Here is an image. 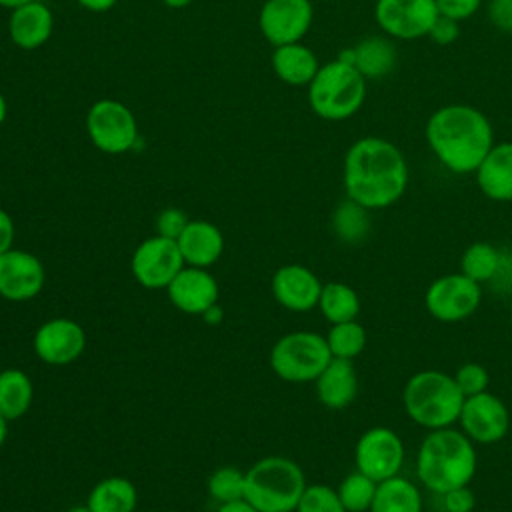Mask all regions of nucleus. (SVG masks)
I'll list each match as a JSON object with an SVG mask.
<instances>
[{
    "label": "nucleus",
    "mask_w": 512,
    "mask_h": 512,
    "mask_svg": "<svg viewBox=\"0 0 512 512\" xmlns=\"http://www.w3.org/2000/svg\"><path fill=\"white\" fill-rule=\"evenodd\" d=\"M504 266V254L490 242H472L460 256V272L478 284L498 278Z\"/></svg>",
    "instance_id": "29"
},
{
    "label": "nucleus",
    "mask_w": 512,
    "mask_h": 512,
    "mask_svg": "<svg viewBox=\"0 0 512 512\" xmlns=\"http://www.w3.org/2000/svg\"><path fill=\"white\" fill-rule=\"evenodd\" d=\"M202 318H204V322H208V324H216V322L222 320V308L216 304V306H212L210 310H206V312L202 314Z\"/></svg>",
    "instance_id": "44"
},
{
    "label": "nucleus",
    "mask_w": 512,
    "mask_h": 512,
    "mask_svg": "<svg viewBox=\"0 0 512 512\" xmlns=\"http://www.w3.org/2000/svg\"><path fill=\"white\" fill-rule=\"evenodd\" d=\"M86 132L104 154H124L138 140V124L132 110L112 98L94 102L86 114Z\"/></svg>",
    "instance_id": "9"
},
{
    "label": "nucleus",
    "mask_w": 512,
    "mask_h": 512,
    "mask_svg": "<svg viewBox=\"0 0 512 512\" xmlns=\"http://www.w3.org/2000/svg\"><path fill=\"white\" fill-rule=\"evenodd\" d=\"M508 312H510V322H512V296H510V304H508Z\"/></svg>",
    "instance_id": "50"
},
{
    "label": "nucleus",
    "mask_w": 512,
    "mask_h": 512,
    "mask_svg": "<svg viewBox=\"0 0 512 512\" xmlns=\"http://www.w3.org/2000/svg\"><path fill=\"white\" fill-rule=\"evenodd\" d=\"M170 304L188 314L202 316L206 310L218 304L220 286L210 268L184 266L166 288Z\"/></svg>",
    "instance_id": "17"
},
{
    "label": "nucleus",
    "mask_w": 512,
    "mask_h": 512,
    "mask_svg": "<svg viewBox=\"0 0 512 512\" xmlns=\"http://www.w3.org/2000/svg\"><path fill=\"white\" fill-rule=\"evenodd\" d=\"M188 220H190V218L186 216L184 210L174 208V206L164 208V210H160L158 216H156V234H160V236H164V238L176 240V238L182 234V230L186 228Z\"/></svg>",
    "instance_id": "36"
},
{
    "label": "nucleus",
    "mask_w": 512,
    "mask_h": 512,
    "mask_svg": "<svg viewBox=\"0 0 512 512\" xmlns=\"http://www.w3.org/2000/svg\"><path fill=\"white\" fill-rule=\"evenodd\" d=\"M438 16L436 0H376L374 4L378 28L394 40L428 36Z\"/></svg>",
    "instance_id": "13"
},
{
    "label": "nucleus",
    "mask_w": 512,
    "mask_h": 512,
    "mask_svg": "<svg viewBox=\"0 0 512 512\" xmlns=\"http://www.w3.org/2000/svg\"><path fill=\"white\" fill-rule=\"evenodd\" d=\"M482 304V284L474 282L466 274L452 272L432 280L424 292L426 312L446 324L462 322L470 318Z\"/></svg>",
    "instance_id": "8"
},
{
    "label": "nucleus",
    "mask_w": 512,
    "mask_h": 512,
    "mask_svg": "<svg viewBox=\"0 0 512 512\" xmlns=\"http://www.w3.org/2000/svg\"><path fill=\"white\" fill-rule=\"evenodd\" d=\"M34 400L32 378L20 368L0 370V414L14 422L22 418Z\"/></svg>",
    "instance_id": "27"
},
{
    "label": "nucleus",
    "mask_w": 512,
    "mask_h": 512,
    "mask_svg": "<svg viewBox=\"0 0 512 512\" xmlns=\"http://www.w3.org/2000/svg\"><path fill=\"white\" fill-rule=\"evenodd\" d=\"M270 62L274 74L288 86H308L320 68L316 54L302 42L276 46Z\"/></svg>",
    "instance_id": "24"
},
{
    "label": "nucleus",
    "mask_w": 512,
    "mask_h": 512,
    "mask_svg": "<svg viewBox=\"0 0 512 512\" xmlns=\"http://www.w3.org/2000/svg\"><path fill=\"white\" fill-rule=\"evenodd\" d=\"M118 0H78V4L90 12H106L110 10Z\"/></svg>",
    "instance_id": "43"
},
{
    "label": "nucleus",
    "mask_w": 512,
    "mask_h": 512,
    "mask_svg": "<svg viewBox=\"0 0 512 512\" xmlns=\"http://www.w3.org/2000/svg\"><path fill=\"white\" fill-rule=\"evenodd\" d=\"M310 0H266L260 8L258 26L262 36L276 48L300 42L312 26Z\"/></svg>",
    "instance_id": "15"
},
{
    "label": "nucleus",
    "mask_w": 512,
    "mask_h": 512,
    "mask_svg": "<svg viewBox=\"0 0 512 512\" xmlns=\"http://www.w3.org/2000/svg\"><path fill=\"white\" fill-rule=\"evenodd\" d=\"M46 284L42 260L22 248L0 254V298L8 302L34 300Z\"/></svg>",
    "instance_id": "16"
},
{
    "label": "nucleus",
    "mask_w": 512,
    "mask_h": 512,
    "mask_svg": "<svg viewBox=\"0 0 512 512\" xmlns=\"http://www.w3.org/2000/svg\"><path fill=\"white\" fill-rule=\"evenodd\" d=\"M28 2H32V0H0V6H2V8H10V10H14V8L24 6V4H28Z\"/></svg>",
    "instance_id": "46"
},
{
    "label": "nucleus",
    "mask_w": 512,
    "mask_h": 512,
    "mask_svg": "<svg viewBox=\"0 0 512 512\" xmlns=\"http://www.w3.org/2000/svg\"><path fill=\"white\" fill-rule=\"evenodd\" d=\"M440 498H442L444 512H472L476 506V494L472 492L470 484L452 488L440 494Z\"/></svg>",
    "instance_id": "38"
},
{
    "label": "nucleus",
    "mask_w": 512,
    "mask_h": 512,
    "mask_svg": "<svg viewBox=\"0 0 512 512\" xmlns=\"http://www.w3.org/2000/svg\"><path fill=\"white\" fill-rule=\"evenodd\" d=\"M272 372L290 384L314 382L332 360L326 336L312 330H294L280 336L270 348Z\"/></svg>",
    "instance_id": "7"
},
{
    "label": "nucleus",
    "mask_w": 512,
    "mask_h": 512,
    "mask_svg": "<svg viewBox=\"0 0 512 512\" xmlns=\"http://www.w3.org/2000/svg\"><path fill=\"white\" fill-rule=\"evenodd\" d=\"M54 30V16L50 8L38 0L12 10L8 20V34L22 50H36L48 42Z\"/></svg>",
    "instance_id": "23"
},
{
    "label": "nucleus",
    "mask_w": 512,
    "mask_h": 512,
    "mask_svg": "<svg viewBox=\"0 0 512 512\" xmlns=\"http://www.w3.org/2000/svg\"><path fill=\"white\" fill-rule=\"evenodd\" d=\"M336 58L352 64L366 80L386 78L398 64V50L390 36H368L344 48Z\"/></svg>",
    "instance_id": "19"
},
{
    "label": "nucleus",
    "mask_w": 512,
    "mask_h": 512,
    "mask_svg": "<svg viewBox=\"0 0 512 512\" xmlns=\"http://www.w3.org/2000/svg\"><path fill=\"white\" fill-rule=\"evenodd\" d=\"M6 114H8V104H6V98H4V96H2V92H0V126L4 124Z\"/></svg>",
    "instance_id": "48"
},
{
    "label": "nucleus",
    "mask_w": 512,
    "mask_h": 512,
    "mask_svg": "<svg viewBox=\"0 0 512 512\" xmlns=\"http://www.w3.org/2000/svg\"><path fill=\"white\" fill-rule=\"evenodd\" d=\"M184 266L176 240L160 234L142 240L130 258V272L134 280L148 290H166Z\"/></svg>",
    "instance_id": "11"
},
{
    "label": "nucleus",
    "mask_w": 512,
    "mask_h": 512,
    "mask_svg": "<svg viewBox=\"0 0 512 512\" xmlns=\"http://www.w3.org/2000/svg\"><path fill=\"white\" fill-rule=\"evenodd\" d=\"M474 176L486 198L494 202H512V140L494 142Z\"/></svg>",
    "instance_id": "22"
},
{
    "label": "nucleus",
    "mask_w": 512,
    "mask_h": 512,
    "mask_svg": "<svg viewBox=\"0 0 512 512\" xmlns=\"http://www.w3.org/2000/svg\"><path fill=\"white\" fill-rule=\"evenodd\" d=\"M184 264L210 268L214 266L224 252V234L222 230L208 220H188L182 234L176 238Z\"/></svg>",
    "instance_id": "20"
},
{
    "label": "nucleus",
    "mask_w": 512,
    "mask_h": 512,
    "mask_svg": "<svg viewBox=\"0 0 512 512\" xmlns=\"http://www.w3.org/2000/svg\"><path fill=\"white\" fill-rule=\"evenodd\" d=\"M168 8H184V6H188L192 0H162Z\"/></svg>",
    "instance_id": "47"
},
{
    "label": "nucleus",
    "mask_w": 512,
    "mask_h": 512,
    "mask_svg": "<svg viewBox=\"0 0 512 512\" xmlns=\"http://www.w3.org/2000/svg\"><path fill=\"white\" fill-rule=\"evenodd\" d=\"M478 470L476 444L454 426L428 430L416 452L418 482L440 496L452 488L468 486Z\"/></svg>",
    "instance_id": "3"
},
{
    "label": "nucleus",
    "mask_w": 512,
    "mask_h": 512,
    "mask_svg": "<svg viewBox=\"0 0 512 512\" xmlns=\"http://www.w3.org/2000/svg\"><path fill=\"white\" fill-rule=\"evenodd\" d=\"M330 224L338 240L346 244H358L370 232V226H372L370 210L350 198H344L342 202L336 204Z\"/></svg>",
    "instance_id": "30"
},
{
    "label": "nucleus",
    "mask_w": 512,
    "mask_h": 512,
    "mask_svg": "<svg viewBox=\"0 0 512 512\" xmlns=\"http://www.w3.org/2000/svg\"><path fill=\"white\" fill-rule=\"evenodd\" d=\"M322 280L304 264H282L270 280L274 300L290 312H310L318 306Z\"/></svg>",
    "instance_id": "18"
},
{
    "label": "nucleus",
    "mask_w": 512,
    "mask_h": 512,
    "mask_svg": "<svg viewBox=\"0 0 512 512\" xmlns=\"http://www.w3.org/2000/svg\"><path fill=\"white\" fill-rule=\"evenodd\" d=\"M244 488H246V470H240L236 466L216 468L206 482V490L210 498L218 504L244 498Z\"/></svg>",
    "instance_id": "33"
},
{
    "label": "nucleus",
    "mask_w": 512,
    "mask_h": 512,
    "mask_svg": "<svg viewBox=\"0 0 512 512\" xmlns=\"http://www.w3.org/2000/svg\"><path fill=\"white\" fill-rule=\"evenodd\" d=\"M376 486V480L354 468L340 480L336 492L346 512H368L376 494Z\"/></svg>",
    "instance_id": "32"
},
{
    "label": "nucleus",
    "mask_w": 512,
    "mask_h": 512,
    "mask_svg": "<svg viewBox=\"0 0 512 512\" xmlns=\"http://www.w3.org/2000/svg\"><path fill=\"white\" fill-rule=\"evenodd\" d=\"M324 336H326L332 358L354 360L364 352L368 344L366 328L358 320L330 324V330Z\"/></svg>",
    "instance_id": "31"
},
{
    "label": "nucleus",
    "mask_w": 512,
    "mask_h": 512,
    "mask_svg": "<svg viewBox=\"0 0 512 512\" xmlns=\"http://www.w3.org/2000/svg\"><path fill=\"white\" fill-rule=\"evenodd\" d=\"M510 422L508 406L486 390L464 398L456 424L476 446H490L506 438Z\"/></svg>",
    "instance_id": "12"
},
{
    "label": "nucleus",
    "mask_w": 512,
    "mask_h": 512,
    "mask_svg": "<svg viewBox=\"0 0 512 512\" xmlns=\"http://www.w3.org/2000/svg\"><path fill=\"white\" fill-rule=\"evenodd\" d=\"M482 6V0H436L440 16L452 18L456 22L470 20Z\"/></svg>",
    "instance_id": "37"
},
{
    "label": "nucleus",
    "mask_w": 512,
    "mask_h": 512,
    "mask_svg": "<svg viewBox=\"0 0 512 512\" xmlns=\"http://www.w3.org/2000/svg\"><path fill=\"white\" fill-rule=\"evenodd\" d=\"M86 504L92 512H136L138 490L124 476H106L92 486Z\"/></svg>",
    "instance_id": "25"
},
{
    "label": "nucleus",
    "mask_w": 512,
    "mask_h": 512,
    "mask_svg": "<svg viewBox=\"0 0 512 512\" xmlns=\"http://www.w3.org/2000/svg\"><path fill=\"white\" fill-rule=\"evenodd\" d=\"M308 482L298 462L270 454L246 470L244 498L258 512H294Z\"/></svg>",
    "instance_id": "5"
},
{
    "label": "nucleus",
    "mask_w": 512,
    "mask_h": 512,
    "mask_svg": "<svg viewBox=\"0 0 512 512\" xmlns=\"http://www.w3.org/2000/svg\"><path fill=\"white\" fill-rule=\"evenodd\" d=\"M368 512H422V492L410 478L392 476L378 482Z\"/></svg>",
    "instance_id": "26"
},
{
    "label": "nucleus",
    "mask_w": 512,
    "mask_h": 512,
    "mask_svg": "<svg viewBox=\"0 0 512 512\" xmlns=\"http://www.w3.org/2000/svg\"><path fill=\"white\" fill-rule=\"evenodd\" d=\"M368 80L348 62L334 58L320 64L308 84V104L312 112L328 122L352 118L366 100Z\"/></svg>",
    "instance_id": "6"
},
{
    "label": "nucleus",
    "mask_w": 512,
    "mask_h": 512,
    "mask_svg": "<svg viewBox=\"0 0 512 512\" xmlns=\"http://www.w3.org/2000/svg\"><path fill=\"white\" fill-rule=\"evenodd\" d=\"M424 138L436 160L452 174H474L494 146L488 116L470 104H444L424 126Z\"/></svg>",
    "instance_id": "2"
},
{
    "label": "nucleus",
    "mask_w": 512,
    "mask_h": 512,
    "mask_svg": "<svg viewBox=\"0 0 512 512\" xmlns=\"http://www.w3.org/2000/svg\"><path fill=\"white\" fill-rule=\"evenodd\" d=\"M14 236H16V226L12 216L4 208H0V254L14 248Z\"/></svg>",
    "instance_id": "41"
},
{
    "label": "nucleus",
    "mask_w": 512,
    "mask_h": 512,
    "mask_svg": "<svg viewBox=\"0 0 512 512\" xmlns=\"http://www.w3.org/2000/svg\"><path fill=\"white\" fill-rule=\"evenodd\" d=\"M88 338L80 322L58 316L42 322L32 336L36 358L48 366H68L86 350Z\"/></svg>",
    "instance_id": "14"
},
{
    "label": "nucleus",
    "mask_w": 512,
    "mask_h": 512,
    "mask_svg": "<svg viewBox=\"0 0 512 512\" xmlns=\"http://www.w3.org/2000/svg\"><path fill=\"white\" fill-rule=\"evenodd\" d=\"M410 182L404 152L380 136H362L350 144L342 164L346 198L364 208L384 210L396 204Z\"/></svg>",
    "instance_id": "1"
},
{
    "label": "nucleus",
    "mask_w": 512,
    "mask_h": 512,
    "mask_svg": "<svg viewBox=\"0 0 512 512\" xmlns=\"http://www.w3.org/2000/svg\"><path fill=\"white\" fill-rule=\"evenodd\" d=\"M452 376H454L456 386L464 394V398L486 392L488 384H490L488 370L478 362H464L462 366H458V370Z\"/></svg>",
    "instance_id": "35"
},
{
    "label": "nucleus",
    "mask_w": 512,
    "mask_h": 512,
    "mask_svg": "<svg viewBox=\"0 0 512 512\" xmlns=\"http://www.w3.org/2000/svg\"><path fill=\"white\" fill-rule=\"evenodd\" d=\"M8 420L0 414V450H2V446L6 444V440H8Z\"/></svg>",
    "instance_id": "45"
},
{
    "label": "nucleus",
    "mask_w": 512,
    "mask_h": 512,
    "mask_svg": "<svg viewBox=\"0 0 512 512\" xmlns=\"http://www.w3.org/2000/svg\"><path fill=\"white\" fill-rule=\"evenodd\" d=\"M318 402L328 410L348 408L358 394V374L352 360L332 358L312 382Z\"/></svg>",
    "instance_id": "21"
},
{
    "label": "nucleus",
    "mask_w": 512,
    "mask_h": 512,
    "mask_svg": "<svg viewBox=\"0 0 512 512\" xmlns=\"http://www.w3.org/2000/svg\"><path fill=\"white\" fill-rule=\"evenodd\" d=\"M406 458L400 434L388 426H372L360 434L354 446L356 470L376 482L398 476Z\"/></svg>",
    "instance_id": "10"
},
{
    "label": "nucleus",
    "mask_w": 512,
    "mask_h": 512,
    "mask_svg": "<svg viewBox=\"0 0 512 512\" xmlns=\"http://www.w3.org/2000/svg\"><path fill=\"white\" fill-rule=\"evenodd\" d=\"M294 512H346L338 492L328 484H308Z\"/></svg>",
    "instance_id": "34"
},
{
    "label": "nucleus",
    "mask_w": 512,
    "mask_h": 512,
    "mask_svg": "<svg viewBox=\"0 0 512 512\" xmlns=\"http://www.w3.org/2000/svg\"><path fill=\"white\" fill-rule=\"evenodd\" d=\"M66 512H92V510H90V506L84 502V504H74V506H70Z\"/></svg>",
    "instance_id": "49"
},
{
    "label": "nucleus",
    "mask_w": 512,
    "mask_h": 512,
    "mask_svg": "<svg viewBox=\"0 0 512 512\" xmlns=\"http://www.w3.org/2000/svg\"><path fill=\"white\" fill-rule=\"evenodd\" d=\"M458 36H460V22L446 18V16H438L428 32V38L438 46L454 44L458 40Z\"/></svg>",
    "instance_id": "39"
},
{
    "label": "nucleus",
    "mask_w": 512,
    "mask_h": 512,
    "mask_svg": "<svg viewBox=\"0 0 512 512\" xmlns=\"http://www.w3.org/2000/svg\"><path fill=\"white\" fill-rule=\"evenodd\" d=\"M320 314L324 316L326 322L330 324H340V322H348V320H358L362 302L358 292L340 280H332V282H324L322 284V292L318 298V306Z\"/></svg>",
    "instance_id": "28"
},
{
    "label": "nucleus",
    "mask_w": 512,
    "mask_h": 512,
    "mask_svg": "<svg viewBox=\"0 0 512 512\" xmlns=\"http://www.w3.org/2000/svg\"><path fill=\"white\" fill-rule=\"evenodd\" d=\"M216 512H258V510L246 498H240V500H232L226 504H218Z\"/></svg>",
    "instance_id": "42"
},
{
    "label": "nucleus",
    "mask_w": 512,
    "mask_h": 512,
    "mask_svg": "<svg viewBox=\"0 0 512 512\" xmlns=\"http://www.w3.org/2000/svg\"><path fill=\"white\" fill-rule=\"evenodd\" d=\"M464 394L452 374L442 370H420L412 374L402 388V406L406 416L426 428L438 430L458 422Z\"/></svg>",
    "instance_id": "4"
},
{
    "label": "nucleus",
    "mask_w": 512,
    "mask_h": 512,
    "mask_svg": "<svg viewBox=\"0 0 512 512\" xmlns=\"http://www.w3.org/2000/svg\"><path fill=\"white\" fill-rule=\"evenodd\" d=\"M488 18L498 30L512 32V0H488Z\"/></svg>",
    "instance_id": "40"
}]
</instances>
